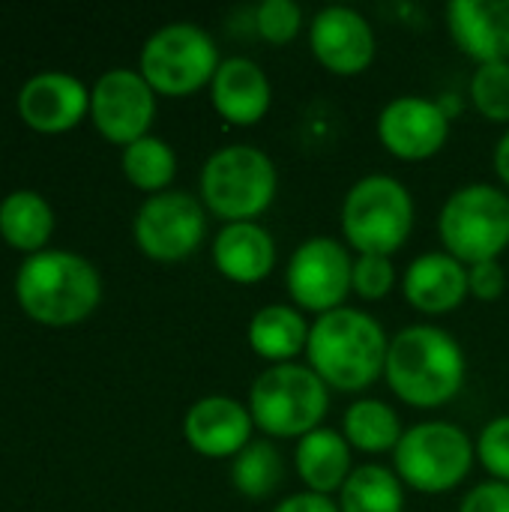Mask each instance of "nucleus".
Wrapping results in <instances>:
<instances>
[{
  "mask_svg": "<svg viewBox=\"0 0 509 512\" xmlns=\"http://www.w3.org/2000/svg\"><path fill=\"white\" fill-rule=\"evenodd\" d=\"M390 339L384 327L360 309L342 306L318 315L309 330L306 366L339 393H363L387 369Z\"/></svg>",
  "mask_w": 509,
  "mask_h": 512,
  "instance_id": "f257e3e1",
  "label": "nucleus"
},
{
  "mask_svg": "<svg viewBox=\"0 0 509 512\" xmlns=\"http://www.w3.org/2000/svg\"><path fill=\"white\" fill-rule=\"evenodd\" d=\"M465 372V351L444 327L411 324L390 339L384 378L411 408L432 411L450 405L465 387Z\"/></svg>",
  "mask_w": 509,
  "mask_h": 512,
  "instance_id": "f03ea898",
  "label": "nucleus"
},
{
  "mask_svg": "<svg viewBox=\"0 0 509 512\" xmlns=\"http://www.w3.org/2000/svg\"><path fill=\"white\" fill-rule=\"evenodd\" d=\"M15 297L27 318L45 327H72L96 312L102 279L84 255L42 249L21 261L15 273Z\"/></svg>",
  "mask_w": 509,
  "mask_h": 512,
  "instance_id": "7ed1b4c3",
  "label": "nucleus"
},
{
  "mask_svg": "<svg viewBox=\"0 0 509 512\" xmlns=\"http://www.w3.org/2000/svg\"><path fill=\"white\" fill-rule=\"evenodd\" d=\"M201 204L207 213L231 222H255L276 198L279 174L273 159L252 144H231L216 153L201 168Z\"/></svg>",
  "mask_w": 509,
  "mask_h": 512,
  "instance_id": "20e7f679",
  "label": "nucleus"
},
{
  "mask_svg": "<svg viewBox=\"0 0 509 512\" xmlns=\"http://www.w3.org/2000/svg\"><path fill=\"white\" fill-rule=\"evenodd\" d=\"M330 387L303 363L267 366L249 390V414L267 438H303L321 429Z\"/></svg>",
  "mask_w": 509,
  "mask_h": 512,
  "instance_id": "39448f33",
  "label": "nucleus"
},
{
  "mask_svg": "<svg viewBox=\"0 0 509 512\" xmlns=\"http://www.w3.org/2000/svg\"><path fill=\"white\" fill-rule=\"evenodd\" d=\"M414 228V198L390 174L360 177L342 201V234L357 255L390 258Z\"/></svg>",
  "mask_w": 509,
  "mask_h": 512,
  "instance_id": "423d86ee",
  "label": "nucleus"
},
{
  "mask_svg": "<svg viewBox=\"0 0 509 512\" xmlns=\"http://www.w3.org/2000/svg\"><path fill=\"white\" fill-rule=\"evenodd\" d=\"M477 447L465 429L447 420H429L405 429L393 450V471L402 486L420 495L453 492L474 468Z\"/></svg>",
  "mask_w": 509,
  "mask_h": 512,
  "instance_id": "0eeeda50",
  "label": "nucleus"
},
{
  "mask_svg": "<svg viewBox=\"0 0 509 512\" xmlns=\"http://www.w3.org/2000/svg\"><path fill=\"white\" fill-rule=\"evenodd\" d=\"M444 252L465 267L498 261L509 246V195L492 183H468L456 189L438 216Z\"/></svg>",
  "mask_w": 509,
  "mask_h": 512,
  "instance_id": "6e6552de",
  "label": "nucleus"
},
{
  "mask_svg": "<svg viewBox=\"0 0 509 512\" xmlns=\"http://www.w3.org/2000/svg\"><path fill=\"white\" fill-rule=\"evenodd\" d=\"M219 63V48L204 27L192 21H174L159 27L144 42L138 72L156 96L180 99L192 96L201 87H210Z\"/></svg>",
  "mask_w": 509,
  "mask_h": 512,
  "instance_id": "1a4fd4ad",
  "label": "nucleus"
},
{
  "mask_svg": "<svg viewBox=\"0 0 509 512\" xmlns=\"http://www.w3.org/2000/svg\"><path fill=\"white\" fill-rule=\"evenodd\" d=\"M135 246L159 264L186 261L207 237V210L189 192L150 195L132 222Z\"/></svg>",
  "mask_w": 509,
  "mask_h": 512,
  "instance_id": "9d476101",
  "label": "nucleus"
},
{
  "mask_svg": "<svg viewBox=\"0 0 509 512\" xmlns=\"http://www.w3.org/2000/svg\"><path fill=\"white\" fill-rule=\"evenodd\" d=\"M351 273L354 258L336 237H309L294 249L285 267L288 297L303 312L327 315L342 309L351 294Z\"/></svg>",
  "mask_w": 509,
  "mask_h": 512,
  "instance_id": "9b49d317",
  "label": "nucleus"
},
{
  "mask_svg": "<svg viewBox=\"0 0 509 512\" xmlns=\"http://www.w3.org/2000/svg\"><path fill=\"white\" fill-rule=\"evenodd\" d=\"M156 93L138 69H108L90 90V120L96 132L120 147L150 135Z\"/></svg>",
  "mask_w": 509,
  "mask_h": 512,
  "instance_id": "f8f14e48",
  "label": "nucleus"
},
{
  "mask_svg": "<svg viewBox=\"0 0 509 512\" xmlns=\"http://www.w3.org/2000/svg\"><path fill=\"white\" fill-rule=\"evenodd\" d=\"M381 147L405 162H423L444 150L450 138V114L426 96L390 99L375 123Z\"/></svg>",
  "mask_w": 509,
  "mask_h": 512,
  "instance_id": "ddd939ff",
  "label": "nucleus"
},
{
  "mask_svg": "<svg viewBox=\"0 0 509 512\" xmlns=\"http://www.w3.org/2000/svg\"><path fill=\"white\" fill-rule=\"evenodd\" d=\"M309 48L327 72L351 78L372 66L378 39L363 12L351 6H324L309 24Z\"/></svg>",
  "mask_w": 509,
  "mask_h": 512,
  "instance_id": "4468645a",
  "label": "nucleus"
},
{
  "mask_svg": "<svg viewBox=\"0 0 509 512\" xmlns=\"http://www.w3.org/2000/svg\"><path fill=\"white\" fill-rule=\"evenodd\" d=\"M15 105L33 132L60 135L75 129L84 114H90V90L69 72H39L24 81Z\"/></svg>",
  "mask_w": 509,
  "mask_h": 512,
  "instance_id": "2eb2a0df",
  "label": "nucleus"
},
{
  "mask_svg": "<svg viewBox=\"0 0 509 512\" xmlns=\"http://www.w3.org/2000/svg\"><path fill=\"white\" fill-rule=\"evenodd\" d=\"M249 405L231 396H204L183 417L186 444L204 459H234L252 444Z\"/></svg>",
  "mask_w": 509,
  "mask_h": 512,
  "instance_id": "dca6fc26",
  "label": "nucleus"
},
{
  "mask_svg": "<svg viewBox=\"0 0 509 512\" xmlns=\"http://www.w3.org/2000/svg\"><path fill=\"white\" fill-rule=\"evenodd\" d=\"M402 294L420 315H450L471 297L468 267L450 252H423L408 264L402 276Z\"/></svg>",
  "mask_w": 509,
  "mask_h": 512,
  "instance_id": "f3484780",
  "label": "nucleus"
},
{
  "mask_svg": "<svg viewBox=\"0 0 509 512\" xmlns=\"http://www.w3.org/2000/svg\"><path fill=\"white\" fill-rule=\"evenodd\" d=\"M447 27L477 66L509 60V0H450Z\"/></svg>",
  "mask_w": 509,
  "mask_h": 512,
  "instance_id": "a211bd4d",
  "label": "nucleus"
},
{
  "mask_svg": "<svg viewBox=\"0 0 509 512\" xmlns=\"http://www.w3.org/2000/svg\"><path fill=\"white\" fill-rule=\"evenodd\" d=\"M210 102L231 126H255L267 117L273 87L267 72L249 57H228L210 81Z\"/></svg>",
  "mask_w": 509,
  "mask_h": 512,
  "instance_id": "6ab92c4d",
  "label": "nucleus"
},
{
  "mask_svg": "<svg viewBox=\"0 0 509 512\" xmlns=\"http://www.w3.org/2000/svg\"><path fill=\"white\" fill-rule=\"evenodd\" d=\"M210 252L216 270L237 285H258L276 267V240L258 222L222 225Z\"/></svg>",
  "mask_w": 509,
  "mask_h": 512,
  "instance_id": "aec40b11",
  "label": "nucleus"
},
{
  "mask_svg": "<svg viewBox=\"0 0 509 512\" xmlns=\"http://www.w3.org/2000/svg\"><path fill=\"white\" fill-rule=\"evenodd\" d=\"M294 471L303 480L306 492L333 495L342 492L345 480L351 477V444L336 429H315L297 441L294 450Z\"/></svg>",
  "mask_w": 509,
  "mask_h": 512,
  "instance_id": "412c9836",
  "label": "nucleus"
},
{
  "mask_svg": "<svg viewBox=\"0 0 509 512\" xmlns=\"http://www.w3.org/2000/svg\"><path fill=\"white\" fill-rule=\"evenodd\" d=\"M312 324L297 306L270 303L261 306L249 321V348L270 366L294 363L297 354H306Z\"/></svg>",
  "mask_w": 509,
  "mask_h": 512,
  "instance_id": "4be33fe9",
  "label": "nucleus"
},
{
  "mask_svg": "<svg viewBox=\"0 0 509 512\" xmlns=\"http://www.w3.org/2000/svg\"><path fill=\"white\" fill-rule=\"evenodd\" d=\"M54 234V213L33 189H15L0 201V237L6 246L36 255Z\"/></svg>",
  "mask_w": 509,
  "mask_h": 512,
  "instance_id": "5701e85b",
  "label": "nucleus"
},
{
  "mask_svg": "<svg viewBox=\"0 0 509 512\" xmlns=\"http://www.w3.org/2000/svg\"><path fill=\"white\" fill-rule=\"evenodd\" d=\"M342 435L351 444V450L378 456V453H393L405 435L399 414L381 402V399H357L348 405L342 417Z\"/></svg>",
  "mask_w": 509,
  "mask_h": 512,
  "instance_id": "b1692460",
  "label": "nucleus"
},
{
  "mask_svg": "<svg viewBox=\"0 0 509 512\" xmlns=\"http://www.w3.org/2000/svg\"><path fill=\"white\" fill-rule=\"evenodd\" d=\"M339 512H405V486L384 465H360L339 492Z\"/></svg>",
  "mask_w": 509,
  "mask_h": 512,
  "instance_id": "393cba45",
  "label": "nucleus"
},
{
  "mask_svg": "<svg viewBox=\"0 0 509 512\" xmlns=\"http://www.w3.org/2000/svg\"><path fill=\"white\" fill-rule=\"evenodd\" d=\"M123 174L126 180L150 195L168 192L174 174H177V156L171 150L168 141L156 138V135H144L135 144L123 147Z\"/></svg>",
  "mask_w": 509,
  "mask_h": 512,
  "instance_id": "a878e982",
  "label": "nucleus"
},
{
  "mask_svg": "<svg viewBox=\"0 0 509 512\" xmlns=\"http://www.w3.org/2000/svg\"><path fill=\"white\" fill-rule=\"evenodd\" d=\"M285 477V462L270 441H252L231 462V483L243 498L261 501L279 489Z\"/></svg>",
  "mask_w": 509,
  "mask_h": 512,
  "instance_id": "bb28decb",
  "label": "nucleus"
},
{
  "mask_svg": "<svg viewBox=\"0 0 509 512\" xmlns=\"http://www.w3.org/2000/svg\"><path fill=\"white\" fill-rule=\"evenodd\" d=\"M471 102L486 120L509 123V60L477 66L471 75Z\"/></svg>",
  "mask_w": 509,
  "mask_h": 512,
  "instance_id": "cd10ccee",
  "label": "nucleus"
},
{
  "mask_svg": "<svg viewBox=\"0 0 509 512\" xmlns=\"http://www.w3.org/2000/svg\"><path fill=\"white\" fill-rule=\"evenodd\" d=\"M303 27V9L294 0H264L255 9V30L270 45L291 42Z\"/></svg>",
  "mask_w": 509,
  "mask_h": 512,
  "instance_id": "c85d7f7f",
  "label": "nucleus"
},
{
  "mask_svg": "<svg viewBox=\"0 0 509 512\" xmlns=\"http://www.w3.org/2000/svg\"><path fill=\"white\" fill-rule=\"evenodd\" d=\"M396 288V270L390 258L381 255H357L354 258V273H351V291L360 300H384Z\"/></svg>",
  "mask_w": 509,
  "mask_h": 512,
  "instance_id": "c756f323",
  "label": "nucleus"
},
{
  "mask_svg": "<svg viewBox=\"0 0 509 512\" xmlns=\"http://www.w3.org/2000/svg\"><path fill=\"white\" fill-rule=\"evenodd\" d=\"M477 462L498 483H509V417H495L477 438Z\"/></svg>",
  "mask_w": 509,
  "mask_h": 512,
  "instance_id": "7c9ffc66",
  "label": "nucleus"
},
{
  "mask_svg": "<svg viewBox=\"0 0 509 512\" xmlns=\"http://www.w3.org/2000/svg\"><path fill=\"white\" fill-rule=\"evenodd\" d=\"M468 291L474 300L492 303L507 291V273L501 267V261H483L468 267Z\"/></svg>",
  "mask_w": 509,
  "mask_h": 512,
  "instance_id": "2f4dec72",
  "label": "nucleus"
},
{
  "mask_svg": "<svg viewBox=\"0 0 509 512\" xmlns=\"http://www.w3.org/2000/svg\"><path fill=\"white\" fill-rule=\"evenodd\" d=\"M459 512H509V483L486 480V483L474 486L462 498Z\"/></svg>",
  "mask_w": 509,
  "mask_h": 512,
  "instance_id": "473e14b6",
  "label": "nucleus"
},
{
  "mask_svg": "<svg viewBox=\"0 0 509 512\" xmlns=\"http://www.w3.org/2000/svg\"><path fill=\"white\" fill-rule=\"evenodd\" d=\"M273 512H339V504L330 501L327 495H315V492H297L285 501L276 504Z\"/></svg>",
  "mask_w": 509,
  "mask_h": 512,
  "instance_id": "72a5a7b5",
  "label": "nucleus"
},
{
  "mask_svg": "<svg viewBox=\"0 0 509 512\" xmlns=\"http://www.w3.org/2000/svg\"><path fill=\"white\" fill-rule=\"evenodd\" d=\"M495 171L501 177V183L509 189V129L498 138V147H495Z\"/></svg>",
  "mask_w": 509,
  "mask_h": 512,
  "instance_id": "f704fd0d",
  "label": "nucleus"
}]
</instances>
